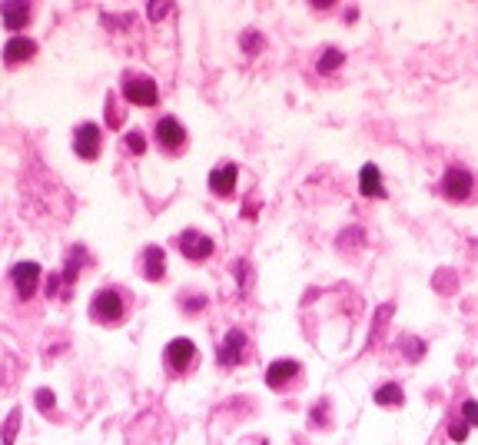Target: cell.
I'll return each mask as SVG.
<instances>
[{
  "label": "cell",
  "mask_w": 478,
  "mask_h": 445,
  "mask_svg": "<svg viewBox=\"0 0 478 445\" xmlns=\"http://www.w3.org/2000/svg\"><path fill=\"white\" fill-rule=\"evenodd\" d=\"M342 50H335V47H329L322 53V60H319V73H332L335 67H339V63H342Z\"/></svg>",
  "instance_id": "obj_18"
},
{
  "label": "cell",
  "mask_w": 478,
  "mask_h": 445,
  "mask_svg": "<svg viewBox=\"0 0 478 445\" xmlns=\"http://www.w3.org/2000/svg\"><path fill=\"white\" fill-rule=\"evenodd\" d=\"M193 359H196V346H193L190 339H173L170 346H166V366H170V372H186L193 366Z\"/></svg>",
  "instance_id": "obj_7"
},
{
  "label": "cell",
  "mask_w": 478,
  "mask_h": 445,
  "mask_svg": "<svg viewBox=\"0 0 478 445\" xmlns=\"http://www.w3.org/2000/svg\"><path fill=\"white\" fill-rule=\"evenodd\" d=\"M73 150H77V156H83V160H96V153H100V126L80 123L77 133H73Z\"/></svg>",
  "instance_id": "obj_8"
},
{
  "label": "cell",
  "mask_w": 478,
  "mask_h": 445,
  "mask_svg": "<svg viewBox=\"0 0 478 445\" xmlns=\"http://www.w3.org/2000/svg\"><path fill=\"white\" fill-rule=\"evenodd\" d=\"M462 416H465L469 426H478V402H475V399H469V402L462 406Z\"/></svg>",
  "instance_id": "obj_21"
},
{
  "label": "cell",
  "mask_w": 478,
  "mask_h": 445,
  "mask_svg": "<svg viewBox=\"0 0 478 445\" xmlns=\"http://www.w3.org/2000/svg\"><path fill=\"white\" fill-rule=\"evenodd\" d=\"M83 256H86V252L80 250V246H73V250H70V256H67V270L60 272V280H63V290H67V292H70V286L77 282V270L83 266Z\"/></svg>",
  "instance_id": "obj_16"
},
{
  "label": "cell",
  "mask_w": 478,
  "mask_h": 445,
  "mask_svg": "<svg viewBox=\"0 0 478 445\" xmlns=\"http://www.w3.org/2000/svg\"><path fill=\"white\" fill-rule=\"evenodd\" d=\"M442 193L449 196L452 203H465L472 193H475V176L462 166H449L445 176H442Z\"/></svg>",
  "instance_id": "obj_2"
},
{
  "label": "cell",
  "mask_w": 478,
  "mask_h": 445,
  "mask_svg": "<svg viewBox=\"0 0 478 445\" xmlns=\"http://www.w3.org/2000/svg\"><path fill=\"white\" fill-rule=\"evenodd\" d=\"M296 372H299V362H296V359H276V362L266 369V386L283 389L289 379L296 376Z\"/></svg>",
  "instance_id": "obj_11"
},
{
  "label": "cell",
  "mask_w": 478,
  "mask_h": 445,
  "mask_svg": "<svg viewBox=\"0 0 478 445\" xmlns=\"http://www.w3.org/2000/svg\"><path fill=\"white\" fill-rule=\"evenodd\" d=\"M10 282H14V290H17L20 300H30L40 286V266L37 262H17V266L10 270Z\"/></svg>",
  "instance_id": "obj_3"
},
{
  "label": "cell",
  "mask_w": 478,
  "mask_h": 445,
  "mask_svg": "<svg viewBox=\"0 0 478 445\" xmlns=\"http://www.w3.org/2000/svg\"><path fill=\"white\" fill-rule=\"evenodd\" d=\"M402 386L399 382H385L382 389H379V392H375V402H379V406H402Z\"/></svg>",
  "instance_id": "obj_17"
},
{
  "label": "cell",
  "mask_w": 478,
  "mask_h": 445,
  "mask_svg": "<svg viewBox=\"0 0 478 445\" xmlns=\"http://www.w3.org/2000/svg\"><path fill=\"white\" fill-rule=\"evenodd\" d=\"M156 143L166 146V150H180L183 143H186V126L176 120V116H160L156 120Z\"/></svg>",
  "instance_id": "obj_6"
},
{
  "label": "cell",
  "mask_w": 478,
  "mask_h": 445,
  "mask_svg": "<svg viewBox=\"0 0 478 445\" xmlns=\"http://www.w3.org/2000/svg\"><path fill=\"white\" fill-rule=\"evenodd\" d=\"M150 17H163V14H170V4H150Z\"/></svg>",
  "instance_id": "obj_25"
},
{
  "label": "cell",
  "mask_w": 478,
  "mask_h": 445,
  "mask_svg": "<svg viewBox=\"0 0 478 445\" xmlns=\"http://www.w3.org/2000/svg\"><path fill=\"white\" fill-rule=\"evenodd\" d=\"M163 272H166V252L160 246H146L143 250V276L150 282H160Z\"/></svg>",
  "instance_id": "obj_14"
},
{
  "label": "cell",
  "mask_w": 478,
  "mask_h": 445,
  "mask_svg": "<svg viewBox=\"0 0 478 445\" xmlns=\"http://www.w3.org/2000/svg\"><path fill=\"white\" fill-rule=\"evenodd\" d=\"M243 352H246V332L230 329L226 332V342H223V349H220V366L233 369L239 359H243Z\"/></svg>",
  "instance_id": "obj_9"
},
{
  "label": "cell",
  "mask_w": 478,
  "mask_h": 445,
  "mask_svg": "<svg viewBox=\"0 0 478 445\" xmlns=\"http://www.w3.org/2000/svg\"><path fill=\"white\" fill-rule=\"evenodd\" d=\"M123 97L130 100V103H140V107H153L156 103V83L150 77H136V73H130V77L123 80Z\"/></svg>",
  "instance_id": "obj_5"
},
{
  "label": "cell",
  "mask_w": 478,
  "mask_h": 445,
  "mask_svg": "<svg viewBox=\"0 0 478 445\" xmlns=\"http://www.w3.org/2000/svg\"><path fill=\"white\" fill-rule=\"evenodd\" d=\"M37 406H40V412H50V406H54V392L50 389H40L37 392Z\"/></svg>",
  "instance_id": "obj_23"
},
{
  "label": "cell",
  "mask_w": 478,
  "mask_h": 445,
  "mask_svg": "<svg viewBox=\"0 0 478 445\" xmlns=\"http://www.w3.org/2000/svg\"><path fill=\"white\" fill-rule=\"evenodd\" d=\"M0 20H4L10 30L27 27V24H30V4H14V0L0 4Z\"/></svg>",
  "instance_id": "obj_15"
},
{
  "label": "cell",
  "mask_w": 478,
  "mask_h": 445,
  "mask_svg": "<svg viewBox=\"0 0 478 445\" xmlns=\"http://www.w3.org/2000/svg\"><path fill=\"white\" fill-rule=\"evenodd\" d=\"M236 166L233 163H223V166H216L210 173V190L216 196H233V190H236Z\"/></svg>",
  "instance_id": "obj_10"
},
{
  "label": "cell",
  "mask_w": 478,
  "mask_h": 445,
  "mask_svg": "<svg viewBox=\"0 0 478 445\" xmlns=\"http://www.w3.org/2000/svg\"><path fill=\"white\" fill-rule=\"evenodd\" d=\"M176 246H180V252L186 256V260H193V262H203L206 256H213V250H216L210 236H203V232H196V230L183 232L180 240H176Z\"/></svg>",
  "instance_id": "obj_4"
},
{
  "label": "cell",
  "mask_w": 478,
  "mask_h": 445,
  "mask_svg": "<svg viewBox=\"0 0 478 445\" xmlns=\"http://www.w3.org/2000/svg\"><path fill=\"white\" fill-rule=\"evenodd\" d=\"M449 436L455 439V442H465V436H469V422H452V426H449Z\"/></svg>",
  "instance_id": "obj_22"
},
{
  "label": "cell",
  "mask_w": 478,
  "mask_h": 445,
  "mask_svg": "<svg viewBox=\"0 0 478 445\" xmlns=\"http://www.w3.org/2000/svg\"><path fill=\"white\" fill-rule=\"evenodd\" d=\"M243 47H246V53L253 57V53H259V47H263V37H259L256 30H249L246 37H243Z\"/></svg>",
  "instance_id": "obj_20"
},
{
  "label": "cell",
  "mask_w": 478,
  "mask_h": 445,
  "mask_svg": "<svg viewBox=\"0 0 478 445\" xmlns=\"http://www.w3.org/2000/svg\"><path fill=\"white\" fill-rule=\"evenodd\" d=\"M359 190L362 196H375V200H385V186H382V173L375 163H365L362 173H359Z\"/></svg>",
  "instance_id": "obj_13"
},
{
  "label": "cell",
  "mask_w": 478,
  "mask_h": 445,
  "mask_svg": "<svg viewBox=\"0 0 478 445\" xmlns=\"http://www.w3.org/2000/svg\"><path fill=\"white\" fill-rule=\"evenodd\" d=\"M34 53H37V44H34L30 37H10L7 47H4V60H7L10 67H14V63H24V60H30Z\"/></svg>",
  "instance_id": "obj_12"
},
{
  "label": "cell",
  "mask_w": 478,
  "mask_h": 445,
  "mask_svg": "<svg viewBox=\"0 0 478 445\" xmlns=\"http://www.w3.org/2000/svg\"><path fill=\"white\" fill-rule=\"evenodd\" d=\"M419 352H422V342H412V339H409V356L419 359Z\"/></svg>",
  "instance_id": "obj_26"
},
{
  "label": "cell",
  "mask_w": 478,
  "mask_h": 445,
  "mask_svg": "<svg viewBox=\"0 0 478 445\" xmlns=\"http://www.w3.org/2000/svg\"><path fill=\"white\" fill-rule=\"evenodd\" d=\"M17 426H20V412H14L10 422H7V429H4V442L7 445H10V439H14V432H17Z\"/></svg>",
  "instance_id": "obj_24"
},
{
  "label": "cell",
  "mask_w": 478,
  "mask_h": 445,
  "mask_svg": "<svg viewBox=\"0 0 478 445\" xmlns=\"http://www.w3.org/2000/svg\"><path fill=\"white\" fill-rule=\"evenodd\" d=\"M123 146H126V150H130L133 156H140V153L146 150V136H143V133H136V130H133V133H126Z\"/></svg>",
  "instance_id": "obj_19"
},
{
  "label": "cell",
  "mask_w": 478,
  "mask_h": 445,
  "mask_svg": "<svg viewBox=\"0 0 478 445\" xmlns=\"http://www.w3.org/2000/svg\"><path fill=\"white\" fill-rule=\"evenodd\" d=\"M90 316H93V322H100V326H116V322L126 316V300L116 290H100L93 300H90Z\"/></svg>",
  "instance_id": "obj_1"
}]
</instances>
